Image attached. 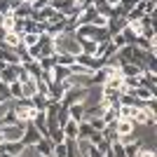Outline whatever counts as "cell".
<instances>
[{
    "label": "cell",
    "instance_id": "cell-4",
    "mask_svg": "<svg viewBox=\"0 0 157 157\" xmlns=\"http://www.w3.org/2000/svg\"><path fill=\"white\" fill-rule=\"evenodd\" d=\"M61 131H63V136H68V138H78V134H80V122L71 120V122H66V124L61 127Z\"/></svg>",
    "mask_w": 157,
    "mask_h": 157
},
{
    "label": "cell",
    "instance_id": "cell-2",
    "mask_svg": "<svg viewBox=\"0 0 157 157\" xmlns=\"http://www.w3.org/2000/svg\"><path fill=\"white\" fill-rule=\"evenodd\" d=\"M19 85H21V98H35L40 92V82L35 75H31V73H21L19 78Z\"/></svg>",
    "mask_w": 157,
    "mask_h": 157
},
{
    "label": "cell",
    "instance_id": "cell-6",
    "mask_svg": "<svg viewBox=\"0 0 157 157\" xmlns=\"http://www.w3.org/2000/svg\"><path fill=\"white\" fill-rule=\"evenodd\" d=\"M122 0H105V5H110V7H117Z\"/></svg>",
    "mask_w": 157,
    "mask_h": 157
},
{
    "label": "cell",
    "instance_id": "cell-3",
    "mask_svg": "<svg viewBox=\"0 0 157 157\" xmlns=\"http://www.w3.org/2000/svg\"><path fill=\"white\" fill-rule=\"evenodd\" d=\"M38 108L35 105H19V108H14V115L19 122H33V120L38 117Z\"/></svg>",
    "mask_w": 157,
    "mask_h": 157
},
{
    "label": "cell",
    "instance_id": "cell-1",
    "mask_svg": "<svg viewBox=\"0 0 157 157\" xmlns=\"http://www.w3.org/2000/svg\"><path fill=\"white\" fill-rule=\"evenodd\" d=\"M26 136V122H17V124H5L0 127V141L7 143H19Z\"/></svg>",
    "mask_w": 157,
    "mask_h": 157
},
{
    "label": "cell",
    "instance_id": "cell-5",
    "mask_svg": "<svg viewBox=\"0 0 157 157\" xmlns=\"http://www.w3.org/2000/svg\"><path fill=\"white\" fill-rule=\"evenodd\" d=\"M136 157H155V152H152V150H138Z\"/></svg>",
    "mask_w": 157,
    "mask_h": 157
}]
</instances>
